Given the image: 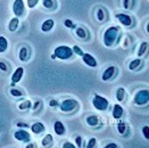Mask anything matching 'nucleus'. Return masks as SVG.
<instances>
[{"label": "nucleus", "mask_w": 149, "mask_h": 148, "mask_svg": "<svg viewBox=\"0 0 149 148\" xmlns=\"http://www.w3.org/2000/svg\"><path fill=\"white\" fill-rule=\"evenodd\" d=\"M140 63H141V61H140V59H136V61H133V62L130 64V66H129V67H130V70H131V71L136 70L138 66L140 65Z\"/></svg>", "instance_id": "b1692460"}, {"label": "nucleus", "mask_w": 149, "mask_h": 148, "mask_svg": "<svg viewBox=\"0 0 149 148\" xmlns=\"http://www.w3.org/2000/svg\"><path fill=\"white\" fill-rule=\"evenodd\" d=\"M83 62L87 64L88 66H91V67H96L97 66V61L90 55V54H83Z\"/></svg>", "instance_id": "9d476101"}, {"label": "nucleus", "mask_w": 149, "mask_h": 148, "mask_svg": "<svg viewBox=\"0 0 149 148\" xmlns=\"http://www.w3.org/2000/svg\"><path fill=\"white\" fill-rule=\"evenodd\" d=\"M87 123L90 126H96L97 124L99 123V119L96 116V115H91V116H88L87 117Z\"/></svg>", "instance_id": "f3484780"}, {"label": "nucleus", "mask_w": 149, "mask_h": 148, "mask_svg": "<svg viewBox=\"0 0 149 148\" xmlns=\"http://www.w3.org/2000/svg\"><path fill=\"white\" fill-rule=\"evenodd\" d=\"M17 125L21 126V128H26V126H27V125H25V124H23V123H17Z\"/></svg>", "instance_id": "ea45409f"}, {"label": "nucleus", "mask_w": 149, "mask_h": 148, "mask_svg": "<svg viewBox=\"0 0 149 148\" xmlns=\"http://www.w3.org/2000/svg\"><path fill=\"white\" fill-rule=\"evenodd\" d=\"M117 147V145L116 144H109V145H107L106 148H116Z\"/></svg>", "instance_id": "58836bf2"}, {"label": "nucleus", "mask_w": 149, "mask_h": 148, "mask_svg": "<svg viewBox=\"0 0 149 148\" xmlns=\"http://www.w3.org/2000/svg\"><path fill=\"white\" fill-rule=\"evenodd\" d=\"M118 27H109L106 32H105V36H104V42H105V46L107 47H112L113 45L116 42V40L118 39Z\"/></svg>", "instance_id": "f257e3e1"}, {"label": "nucleus", "mask_w": 149, "mask_h": 148, "mask_svg": "<svg viewBox=\"0 0 149 148\" xmlns=\"http://www.w3.org/2000/svg\"><path fill=\"white\" fill-rule=\"evenodd\" d=\"M147 48H148V43L147 42H143L142 45H141V48H140V50H139V56H142L145 52H146V50H147Z\"/></svg>", "instance_id": "5701e85b"}, {"label": "nucleus", "mask_w": 149, "mask_h": 148, "mask_svg": "<svg viewBox=\"0 0 149 148\" xmlns=\"http://www.w3.org/2000/svg\"><path fill=\"white\" fill-rule=\"evenodd\" d=\"M7 47H8V42H7V40H6L3 37H0V52L6 51Z\"/></svg>", "instance_id": "aec40b11"}, {"label": "nucleus", "mask_w": 149, "mask_h": 148, "mask_svg": "<svg viewBox=\"0 0 149 148\" xmlns=\"http://www.w3.org/2000/svg\"><path fill=\"white\" fill-rule=\"evenodd\" d=\"M54 129H55V132L57 133V135H64V132H65V126H64V124L62 122H59V121H57L55 125H54Z\"/></svg>", "instance_id": "4468645a"}, {"label": "nucleus", "mask_w": 149, "mask_h": 148, "mask_svg": "<svg viewBox=\"0 0 149 148\" xmlns=\"http://www.w3.org/2000/svg\"><path fill=\"white\" fill-rule=\"evenodd\" d=\"M15 139H17V140H21V141H29L30 140V133L29 132H26L24 130H19V131H16L15 132Z\"/></svg>", "instance_id": "0eeeda50"}, {"label": "nucleus", "mask_w": 149, "mask_h": 148, "mask_svg": "<svg viewBox=\"0 0 149 148\" xmlns=\"http://www.w3.org/2000/svg\"><path fill=\"white\" fill-rule=\"evenodd\" d=\"M65 26L68 27V29H73V27H74V24L72 23L71 20H66V21H65Z\"/></svg>", "instance_id": "7c9ffc66"}, {"label": "nucleus", "mask_w": 149, "mask_h": 148, "mask_svg": "<svg viewBox=\"0 0 149 148\" xmlns=\"http://www.w3.org/2000/svg\"><path fill=\"white\" fill-rule=\"evenodd\" d=\"M142 132H143V135H145V137H146V139H148L149 138V128L148 126H143Z\"/></svg>", "instance_id": "473e14b6"}, {"label": "nucleus", "mask_w": 149, "mask_h": 148, "mask_svg": "<svg viewBox=\"0 0 149 148\" xmlns=\"http://www.w3.org/2000/svg\"><path fill=\"white\" fill-rule=\"evenodd\" d=\"M122 115H123V108L120 105H115L114 110H113V116L115 119H121Z\"/></svg>", "instance_id": "2eb2a0df"}, {"label": "nucleus", "mask_w": 149, "mask_h": 148, "mask_svg": "<svg viewBox=\"0 0 149 148\" xmlns=\"http://www.w3.org/2000/svg\"><path fill=\"white\" fill-rule=\"evenodd\" d=\"M114 73H115V67H114V66H111V67H108V68L104 72L101 79H102L104 81H108L109 79H112V76L114 75Z\"/></svg>", "instance_id": "9b49d317"}, {"label": "nucleus", "mask_w": 149, "mask_h": 148, "mask_svg": "<svg viewBox=\"0 0 149 148\" xmlns=\"http://www.w3.org/2000/svg\"><path fill=\"white\" fill-rule=\"evenodd\" d=\"M116 18L123 25H125V26H130V25L132 24L131 17L127 16V15H125V14H116Z\"/></svg>", "instance_id": "6e6552de"}, {"label": "nucleus", "mask_w": 149, "mask_h": 148, "mask_svg": "<svg viewBox=\"0 0 149 148\" xmlns=\"http://www.w3.org/2000/svg\"><path fill=\"white\" fill-rule=\"evenodd\" d=\"M56 57L61 58V59H68L72 57L73 55V50L72 48L67 47V46H59L55 49V54H54Z\"/></svg>", "instance_id": "f03ea898"}, {"label": "nucleus", "mask_w": 149, "mask_h": 148, "mask_svg": "<svg viewBox=\"0 0 149 148\" xmlns=\"http://www.w3.org/2000/svg\"><path fill=\"white\" fill-rule=\"evenodd\" d=\"M76 34L80 38H82V39H84V38L87 37V33H86V31H84L82 27H79V29L76 30Z\"/></svg>", "instance_id": "a878e982"}, {"label": "nucleus", "mask_w": 149, "mask_h": 148, "mask_svg": "<svg viewBox=\"0 0 149 148\" xmlns=\"http://www.w3.org/2000/svg\"><path fill=\"white\" fill-rule=\"evenodd\" d=\"M39 2V0H27V6L30 8H33L37 6V3Z\"/></svg>", "instance_id": "c85d7f7f"}, {"label": "nucleus", "mask_w": 149, "mask_h": 148, "mask_svg": "<svg viewBox=\"0 0 149 148\" xmlns=\"http://www.w3.org/2000/svg\"><path fill=\"white\" fill-rule=\"evenodd\" d=\"M76 145H77L79 147L82 146V138H81V137H77V138H76Z\"/></svg>", "instance_id": "c9c22d12"}, {"label": "nucleus", "mask_w": 149, "mask_h": 148, "mask_svg": "<svg viewBox=\"0 0 149 148\" xmlns=\"http://www.w3.org/2000/svg\"><path fill=\"white\" fill-rule=\"evenodd\" d=\"M31 129H32V132L33 133H41V132H43L45 131V125L42 123H40V122H37V123H34L32 126H31Z\"/></svg>", "instance_id": "ddd939ff"}, {"label": "nucleus", "mask_w": 149, "mask_h": 148, "mask_svg": "<svg viewBox=\"0 0 149 148\" xmlns=\"http://www.w3.org/2000/svg\"><path fill=\"white\" fill-rule=\"evenodd\" d=\"M23 72H24L23 67H18V68L14 72V74H13V76H12L13 84H15V83H17V82L21 81V79H22V76H23Z\"/></svg>", "instance_id": "1a4fd4ad"}, {"label": "nucleus", "mask_w": 149, "mask_h": 148, "mask_svg": "<svg viewBox=\"0 0 149 148\" xmlns=\"http://www.w3.org/2000/svg\"><path fill=\"white\" fill-rule=\"evenodd\" d=\"M96 144H97V140H96V138H92V139H90V141H89V144H88V148H92L96 146Z\"/></svg>", "instance_id": "c756f323"}, {"label": "nucleus", "mask_w": 149, "mask_h": 148, "mask_svg": "<svg viewBox=\"0 0 149 148\" xmlns=\"http://www.w3.org/2000/svg\"><path fill=\"white\" fill-rule=\"evenodd\" d=\"M0 68H1L2 71H6V70H7V66H6V64H5V63H0Z\"/></svg>", "instance_id": "e433bc0d"}, {"label": "nucleus", "mask_w": 149, "mask_h": 148, "mask_svg": "<svg viewBox=\"0 0 149 148\" xmlns=\"http://www.w3.org/2000/svg\"><path fill=\"white\" fill-rule=\"evenodd\" d=\"M54 25H55V22H54L52 20H47V21H45V22L42 23L41 30H42L43 32H49L50 30L54 27Z\"/></svg>", "instance_id": "f8f14e48"}, {"label": "nucleus", "mask_w": 149, "mask_h": 148, "mask_svg": "<svg viewBox=\"0 0 149 148\" xmlns=\"http://www.w3.org/2000/svg\"><path fill=\"white\" fill-rule=\"evenodd\" d=\"M57 105H58L57 100H51V101H50V106H57Z\"/></svg>", "instance_id": "4c0bfd02"}, {"label": "nucleus", "mask_w": 149, "mask_h": 148, "mask_svg": "<svg viewBox=\"0 0 149 148\" xmlns=\"http://www.w3.org/2000/svg\"><path fill=\"white\" fill-rule=\"evenodd\" d=\"M104 18H105V15H104V10L99 8V10H98V20H99V21H102Z\"/></svg>", "instance_id": "72a5a7b5"}, {"label": "nucleus", "mask_w": 149, "mask_h": 148, "mask_svg": "<svg viewBox=\"0 0 149 148\" xmlns=\"http://www.w3.org/2000/svg\"><path fill=\"white\" fill-rule=\"evenodd\" d=\"M27 57H29V50H27L26 47H23L22 49L19 50V59L22 62H25L27 59Z\"/></svg>", "instance_id": "a211bd4d"}, {"label": "nucleus", "mask_w": 149, "mask_h": 148, "mask_svg": "<svg viewBox=\"0 0 149 148\" xmlns=\"http://www.w3.org/2000/svg\"><path fill=\"white\" fill-rule=\"evenodd\" d=\"M117 129H118V132L121 133V135H123L125 132V129H126V126H125V124L123 122H120L118 125H117Z\"/></svg>", "instance_id": "bb28decb"}, {"label": "nucleus", "mask_w": 149, "mask_h": 148, "mask_svg": "<svg viewBox=\"0 0 149 148\" xmlns=\"http://www.w3.org/2000/svg\"><path fill=\"white\" fill-rule=\"evenodd\" d=\"M92 105H93L95 108H97L98 111H106L107 107H108V105H109V103H108V100L106 98L96 95V96L93 97V99H92Z\"/></svg>", "instance_id": "7ed1b4c3"}, {"label": "nucleus", "mask_w": 149, "mask_h": 148, "mask_svg": "<svg viewBox=\"0 0 149 148\" xmlns=\"http://www.w3.org/2000/svg\"><path fill=\"white\" fill-rule=\"evenodd\" d=\"M149 101V91L147 89L145 90H140L139 92L136 94L134 96V103L137 105H145V104H148Z\"/></svg>", "instance_id": "20e7f679"}, {"label": "nucleus", "mask_w": 149, "mask_h": 148, "mask_svg": "<svg viewBox=\"0 0 149 148\" xmlns=\"http://www.w3.org/2000/svg\"><path fill=\"white\" fill-rule=\"evenodd\" d=\"M63 148H74V145H72L71 142H65L63 145Z\"/></svg>", "instance_id": "f704fd0d"}, {"label": "nucleus", "mask_w": 149, "mask_h": 148, "mask_svg": "<svg viewBox=\"0 0 149 148\" xmlns=\"http://www.w3.org/2000/svg\"><path fill=\"white\" fill-rule=\"evenodd\" d=\"M24 2H23V0H15L14 1V5H13V12L15 14V16L16 17H21V16H23V14H24Z\"/></svg>", "instance_id": "39448f33"}, {"label": "nucleus", "mask_w": 149, "mask_h": 148, "mask_svg": "<svg viewBox=\"0 0 149 148\" xmlns=\"http://www.w3.org/2000/svg\"><path fill=\"white\" fill-rule=\"evenodd\" d=\"M124 96H125V90L123 88H118L117 91H116V98H117V100L118 101H122L124 99Z\"/></svg>", "instance_id": "412c9836"}, {"label": "nucleus", "mask_w": 149, "mask_h": 148, "mask_svg": "<svg viewBox=\"0 0 149 148\" xmlns=\"http://www.w3.org/2000/svg\"><path fill=\"white\" fill-rule=\"evenodd\" d=\"M18 24H19V21H18V17H15V18H13L12 21L9 22V25H8V29H9V31H16L17 30V27H18Z\"/></svg>", "instance_id": "dca6fc26"}, {"label": "nucleus", "mask_w": 149, "mask_h": 148, "mask_svg": "<svg viewBox=\"0 0 149 148\" xmlns=\"http://www.w3.org/2000/svg\"><path fill=\"white\" fill-rule=\"evenodd\" d=\"M72 50H73V54H76V55H79V56H83V54H84V52L82 51V49L79 48L77 46H74Z\"/></svg>", "instance_id": "cd10ccee"}, {"label": "nucleus", "mask_w": 149, "mask_h": 148, "mask_svg": "<svg viewBox=\"0 0 149 148\" xmlns=\"http://www.w3.org/2000/svg\"><path fill=\"white\" fill-rule=\"evenodd\" d=\"M10 94H12L13 96H17V97L22 96V92L18 91V90H16V89H12V90H10Z\"/></svg>", "instance_id": "2f4dec72"}, {"label": "nucleus", "mask_w": 149, "mask_h": 148, "mask_svg": "<svg viewBox=\"0 0 149 148\" xmlns=\"http://www.w3.org/2000/svg\"><path fill=\"white\" fill-rule=\"evenodd\" d=\"M77 106V103L73 100V99H66L64 100L62 104H61V110L63 112H72L73 110L76 108Z\"/></svg>", "instance_id": "423d86ee"}, {"label": "nucleus", "mask_w": 149, "mask_h": 148, "mask_svg": "<svg viewBox=\"0 0 149 148\" xmlns=\"http://www.w3.org/2000/svg\"><path fill=\"white\" fill-rule=\"evenodd\" d=\"M51 144H52V136L51 135L45 136V138L42 139V146L43 147H49Z\"/></svg>", "instance_id": "6ab92c4d"}, {"label": "nucleus", "mask_w": 149, "mask_h": 148, "mask_svg": "<svg viewBox=\"0 0 149 148\" xmlns=\"http://www.w3.org/2000/svg\"><path fill=\"white\" fill-rule=\"evenodd\" d=\"M43 6H45L46 8H48V9H51V8L55 6V3H54L52 0H43Z\"/></svg>", "instance_id": "393cba45"}, {"label": "nucleus", "mask_w": 149, "mask_h": 148, "mask_svg": "<svg viewBox=\"0 0 149 148\" xmlns=\"http://www.w3.org/2000/svg\"><path fill=\"white\" fill-rule=\"evenodd\" d=\"M18 107H19V110H22V111L27 110V108H30V107H31V101H30V100H25V101H23Z\"/></svg>", "instance_id": "4be33fe9"}]
</instances>
